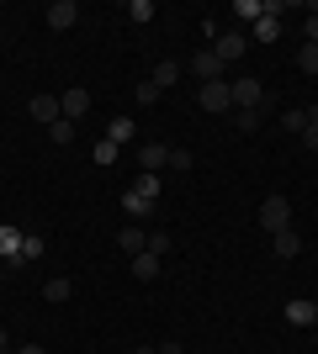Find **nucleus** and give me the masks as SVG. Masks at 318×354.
<instances>
[{"label": "nucleus", "mask_w": 318, "mask_h": 354, "mask_svg": "<svg viewBox=\"0 0 318 354\" xmlns=\"http://www.w3.org/2000/svg\"><path fill=\"white\" fill-rule=\"evenodd\" d=\"M228 95H233V106H239V111H260L265 85H260L255 74H239V80H228Z\"/></svg>", "instance_id": "1"}, {"label": "nucleus", "mask_w": 318, "mask_h": 354, "mask_svg": "<svg viewBox=\"0 0 318 354\" xmlns=\"http://www.w3.org/2000/svg\"><path fill=\"white\" fill-rule=\"evenodd\" d=\"M260 227H265V233L292 227V201L287 196H265V201H260Z\"/></svg>", "instance_id": "2"}, {"label": "nucleus", "mask_w": 318, "mask_h": 354, "mask_svg": "<svg viewBox=\"0 0 318 354\" xmlns=\"http://www.w3.org/2000/svg\"><path fill=\"white\" fill-rule=\"evenodd\" d=\"M186 69L197 74L202 85H212V80H223V69H228V64H223V59H218V53H212V48H197V59L186 64Z\"/></svg>", "instance_id": "3"}, {"label": "nucleus", "mask_w": 318, "mask_h": 354, "mask_svg": "<svg viewBox=\"0 0 318 354\" xmlns=\"http://www.w3.org/2000/svg\"><path fill=\"white\" fill-rule=\"evenodd\" d=\"M117 207H122V217H127V222H149L159 201H149V196H138V191H122V196H117Z\"/></svg>", "instance_id": "4"}, {"label": "nucleus", "mask_w": 318, "mask_h": 354, "mask_svg": "<svg viewBox=\"0 0 318 354\" xmlns=\"http://www.w3.org/2000/svg\"><path fill=\"white\" fill-rule=\"evenodd\" d=\"M197 101H202V111H228V106H233V95H228V80H212V85H202V90H197Z\"/></svg>", "instance_id": "5"}, {"label": "nucleus", "mask_w": 318, "mask_h": 354, "mask_svg": "<svg viewBox=\"0 0 318 354\" xmlns=\"http://www.w3.org/2000/svg\"><path fill=\"white\" fill-rule=\"evenodd\" d=\"M43 16H48V27H53V32H69L80 21V6H75V0H53Z\"/></svg>", "instance_id": "6"}, {"label": "nucleus", "mask_w": 318, "mask_h": 354, "mask_svg": "<svg viewBox=\"0 0 318 354\" xmlns=\"http://www.w3.org/2000/svg\"><path fill=\"white\" fill-rule=\"evenodd\" d=\"M59 106H64V122H80V117H85V111H91V90H64V95H59Z\"/></svg>", "instance_id": "7"}, {"label": "nucleus", "mask_w": 318, "mask_h": 354, "mask_svg": "<svg viewBox=\"0 0 318 354\" xmlns=\"http://www.w3.org/2000/svg\"><path fill=\"white\" fill-rule=\"evenodd\" d=\"M244 43H249L244 32H218V43H212V53H218L223 64H233V59H244Z\"/></svg>", "instance_id": "8"}, {"label": "nucleus", "mask_w": 318, "mask_h": 354, "mask_svg": "<svg viewBox=\"0 0 318 354\" xmlns=\"http://www.w3.org/2000/svg\"><path fill=\"white\" fill-rule=\"evenodd\" d=\"M117 249L127 254V259H138V254L149 249V233H143V227H117Z\"/></svg>", "instance_id": "9"}, {"label": "nucleus", "mask_w": 318, "mask_h": 354, "mask_svg": "<svg viewBox=\"0 0 318 354\" xmlns=\"http://www.w3.org/2000/svg\"><path fill=\"white\" fill-rule=\"evenodd\" d=\"M59 117H64L59 95H32V122H48V127H53Z\"/></svg>", "instance_id": "10"}, {"label": "nucleus", "mask_w": 318, "mask_h": 354, "mask_svg": "<svg viewBox=\"0 0 318 354\" xmlns=\"http://www.w3.org/2000/svg\"><path fill=\"white\" fill-rule=\"evenodd\" d=\"M138 164H143V175H159V164H170V148L165 143H143L138 148Z\"/></svg>", "instance_id": "11"}, {"label": "nucleus", "mask_w": 318, "mask_h": 354, "mask_svg": "<svg viewBox=\"0 0 318 354\" xmlns=\"http://www.w3.org/2000/svg\"><path fill=\"white\" fill-rule=\"evenodd\" d=\"M271 249L281 254V259H297V254H303V238L292 233V227H281V233H271Z\"/></svg>", "instance_id": "12"}, {"label": "nucleus", "mask_w": 318, "mask_h": 354, "mask_svg": "<svg viewBox=\"0 0 318 354\" xmlns=\"http://www.w3.org/2000/svg\"><path fill=\"white\" fill-rule=\"evenodd\" d=\"M181 74H186V64H175V59H159V64H154V74H149V80H154L159 90H170L175 80H181Z\"/></svg>", "instance_id": "13"}, {"label": "nucleus", "mask_w": 318, "mask_h": 354, "mask_svg": "<svg viewBox=\"0 0 318 354\" xmlns=\"http://www.w3.org/2000/svg\"><path fill=\"white\" fill-rule=\"evenodd\" d=\"M287 323H292V328H308V323H318V317H313V301L292 296V301H287Z\"/></svg>", "instance_id": "14"}, {"label": "nucleus", "mask_w": 318, "mask_h": 354, "mask_svg": "<svg viewBox=\"0 0 318 354\" xmlns=\"http://www.w3.org/2000/svg\"><path fill=\"white\" fill-rule=\"evenodd\" d=\"M106 138H112V143H133V138H138V122L133 117H112V127H106Z\"/></svg>", "instance_id": "15"}, {"label": "nucleus", "mask_w": 318, "mask_h": 354, "mask_svg": "<svg viewBox=\"0 0 318 354\" xmlns=\"http://www.w3.org/2000/svg\"><path fill=\"white\" fill-rule=\"evenodd\" d=\"M249 37H255V43H276V37H281V16H260L255 27H249Z\"/></svg>", "instance_id": "16"}, {"label": "nucleus", "mask_w": 318, "mask_h": 354, "mask_svg": "<svg viewBox=\"0 0 318 354\" xmlns=\"http://www.w3.org/2000/svg\"><path fill=\"white\" fill-rule=\"evenodd\" d=\"M21 227H0V259H21Z\"/></svg>", "instance_id": "17"}, {"label": "nucleus", "mask_w": 318, "mask_h": 354, "mask_svg": "<svg viewBox=\"0 0 318 354\" xmlns=\"http://www.w3.org/2000/svg\"><path fill=\"white\" fill-rule=\"evenodd\" d=\"M69 296H75V286L64 281V275H53V281L43 286V301H53V307H59V301H69Z\"/></svg>", "instance_id": "18"}, {"label": "nucleus", "mask_w": 318, "mask_h": 354, "mask_svg": "<svg viewBox=\"0 0 318 354\" xmlns=\"http://www.w3.org/2000/svg\"><path fill=\"white\" fill-rule=\"evenodd\" d=\"M133 275H138V281H154V275H159V254L143 249V254L133 259Z\"/></svg>", "instance_id": "19"}, {"label": "nucleus", "mask_w": 318, "mask_h": 354, "mask_svg": "<svg viewBox=\"0 0 318 354\" xmlns=\"http://www.w3.org/2000/svg\"><path fill=\"white\" fill-rule=\"evenodd\" d=\"M233 16H244V21L255 27L260 16H265V0H233Z\"/></svg>", "instance_id": "20"}, {"label": "nucleus", "mask_w": 318, "mask_h": 354, "mask_svg": "<svg viewBox=\"0 0 318 354\" xmlns=\"http://www.w3.org/2000/svg\"><path fill=\"white\" fill-rule=\"evenodd\" d=\"M43 254H48V238L43 233H27V238H21V259H43Z\"/></svg>", "instance_id": "21"}, {"label": "nucleus", "mask_w": 318, "mask_h": 354, "mask_svg": "<svg viewBox=\"0 0 318 354\" xmlns=\"http://www.w3.org/2000/svg\"><path fill=\"white\" fill-rule=\"evenodd\" d=\"M297 69H303V74H318V48H313V43L297 48Z\"/></svg>", "instance_id": "22"}, {"label": "nucleus", "mask_w": 318, "mask_h": 354, "mask_svg": "<svg viewBox=\"0 0 318 354\" xmlns=\"http://www.w3.org/2000/svg\"><path fill=\"white\" fill-rule=\"evenodd\" d=\"M127 21H138V27L154 21V0H133V6H127Z\"/></svg>", "instance_id": "23"}, {"label": "nucleus", "mask_w": 318, "mask_h": 354, "mask_svg": "<svg viewBox=\"0 0 318 354\" xmlns=\"http://www.w3.org/2000/svg\"><path fill=\"white\" fill-rule=\"evenodd\" d=\"M133 101H138V106H159V85H154V80H143V85L133 90Z\"/></svg>", "instance_id": "24"}, {"label": "nucleus", "mask_w": 318, "mask_h": 354, "mask_svg": "<svg viewBox=\"0 0 318 354\" xmlns=\"http://www.w3.org/2000/svg\"><path fill=\"white\" fill-rule=\"evenodd\" d=\"M133 191H138V196H149V201H159V175H138V180H133Z\"/></svg>", "instance_id": "25"}, {"label": "nucleus", "mask_w": 318, "mask_h": 354, "mask_svg": "<svg viewBox=\"0 0 318 354\" xmlns=\"http://www.w3.org/2000/svg\"><path fill=\"white\" fill-rule=\"evenodd\" d=\"M48 138H53V143H69V138H75V122H53V127H48Z\"/></svg>", "instance_id": "26"}, {"label": "nucleus", "mask_w": 318, "mask_h": 354, "mask_svg": "<svg viewBox=\"0 0 318 354\" xmlns=\"http://www.w3.org/2000/svg\"><path fill=\"white\" fill-rule=\"evenodd\" d=\"M96 164H101V169H106V164H117V143H112V138L96 143Z\"/></svg>", "instance_id": "27"}, {"label": "nucleus", "mask_w": 318, "mask_h": 354, "mask_svg": "<svg viewBox=\"0 0 318 354\" xmlns=\"http://www.w3.org/2000/svg\"><path fill=\"white\" fill-rule=\"evenodd\" d=\"M191 164H197V159H191V148H170V169H191Z\"/></svg>", "instance_id": "28"}, {"label": "nucleus", "mask_w": 318, "mask_h": 354, "mask_svg": "<svg viewBox=\"0 0 318 354\" xmlns=\"http://www.w3.org/2000/svg\"><path fill=\"white\" fill-rule=\"evenodd\" d=\"M281 127H287V133H297V138H303V127H308V117H303V111H287V117H281Z\"/></svg>", "instance_id": "29"}, {"label": "nucleus", "mask_w": 318, "mask_h": 354, "mask_svg": "<svg viewBox=\"0 0 318 354\" xmlns=\"http://www.w3.org/2000/svg\"><path fill=\"white\" fill-rule=\"evenodd\" d=\"M149 254H159V259H165V254H170V233H149Z\"/></svg>", "instance_id": "30"}, {"label": "nucleus", "mask_w": 318, "mask_h": 354, "mask_svg": "<svg viewBox=\"0 0 318 354\" xmlns=\"http://www.w3.org/2000/svg\"><path fill=\"white\" fill-rule=\"evenodd\" d=\"M239 133H260V111H239Z\"/></svg>", "instance_id": "31"}, {"label": "nucleus", "mask_w": 318, "mask_h": 354, "mask_svg": "<svg viewBox=\"0 0 318 354\" xmlns=\"http://www.w3.org/2000/svg\"><path fill=\"white\" fill-rule=\"evenodd\" d=\"M303 43H313V48H318V11L303 21Z\"/></svg>", "instance_id": "32"}, {"label": "nucleus", "mask_w": 318, "mask_h": 354, "mask_svg": "<svg viewBox=\"0 0 318 354\" xmlns=\"http://www.w3.org/2000/svg\"><path fill=\"white\" fill-rule=\"evenodd\" d=\"M303 148H308V153H318V127H303Z\"/></svg>", "instance_id": "33"}, {"label": "nucleus", "mask_w": 318, "mask_h": 354, "mask_svg": "<svg viewBox=\"0 0 318 354\" xmlns=\"http://www.w3.org/2000/svg\"><path fill=\"white\" fill-rule=\"evenodd\" d=\"M159 354H181V339H165V344H159Z\"/></svg>", "instance_id": "34"}, {"label": "nucleus", "mask_w": 318, "mask_h": 354, "mask_svg": "<svg viewBox=\"0 0 318 354\" xmlns=\"http://www.w3.org/2000/svg\"><path fill=\"white\" fill-rule=\"evenodd\" d=\"M16 354H48V349H43V344H27V349H16Z\"/></svg>", "instance_id": "35"}, {"label": "nucleus", "mask_w": 318, "mask_h": 354, "mask_svg": "<svg viewBox=\"0 0 318 354\" xmlns=\"http://www.w3.org/2000/svg\"><path fill=\"white\" fill-rule=\"evenodd\" d=\"M133 354H159V349H154V344H138V349Z\"/></svg>", "instance_id": "36"}, {"label": "nucleus", "mask_w": 318, "mask_h": 354, "mask_svg": "<svg viewBox=\"0 0 318 354\" xmlns=\"http://www.w3.org/2000/svg\"><path fill=\"white\" fill-rule=\"evenodd\" d=\"M0 349H11V333H6V328H0Z\"/></svg>", "instance_id": "37"}, {"label": "nucleus", "mask_w": 318, "mask_h": 354, "mask_svg": "<svg viewBox=\"0 0 318 354\" xmlns=\"http://www.w3.org/2000/svg\"><path fill=\"white\" fill-rule=\"evenodd\" d=\"M313 317H318V301H313Z\"/></svg>", "instance_id": "38"}, {"label": "nucleus", "mask_w": 318, "mask_h": 354, "mask_svg": "<svg viewBox=\"0 0 318 354\" xmlns=\"http://www.w3.org/2000/svg\"><path fill=\"white\" fill-rule=\"evenodd\" d=\"M0 354H16V349H0Z\"/></svg>", "instance_id": "39"}]
</instances>
